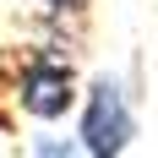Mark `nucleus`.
<instances>
[{"instance_id": "nucleus-1", "label": "nucleus", "mask_w": 158, "mask_h": 158, "mask_svg": "<svg viewBox=\"0 0 158 158\" xmlns=\"http://www.w3.org/2000/svg\"><path fill=\"white\" fill-rule=\"evenodd\" d=\"M82 114H77V142L93 158H120L136 142V109L120 77H93L82 87Z\"/></svg>"}, {"instance_id": "nucleus-2", "label": "nucleus", "mask_w": 158, "mask_h": 158, "mask_svg": "<svg viewBox=\"0 0 158 158\" xmlns=\"http://www.w3.org/2000/svg\"><path fill=\"white\" fill-rule=\"evenodd\" d=\"M16 109L33 114V120H65V114L77 109L82 98V82H77V65L65 60V55H55V49H33V55H22V65H16Z\"/></svg>"}, {"instance_id": "nucleus-3", "label": "nucleus", "mask_w": 158, "mask_h": 158, "mask_svg": "<svg viewBox=\"0 0 158 158\" xmlns=\"http://www.w3.org/2000/svg\"><path fill=\"white\" fill-rule=\"evenodd\" d=\"M33 153H49V158H71V153H82V142H71V136H33Z\"/></svg>"}, {"instance_id": "nucleus-4", "label": "nucleus", "mask_w": 158, "mask_h": 158, "mask_svg": "<svg viewBox=\"0 0 158 158\" xmlns=\"http://www.w3.org/2000/svg\"><path fill=\"white\" fill-rule=\"evenodd\" d=\"M38 6H44L49 16H82L87 6H93V0H38Z\"/></svg>"}]
</instances>
